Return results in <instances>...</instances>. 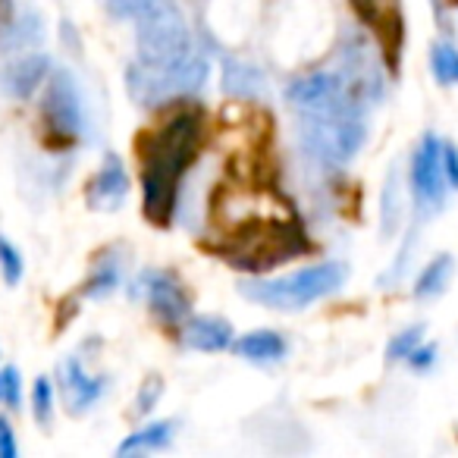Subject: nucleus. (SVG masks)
<instances>
[{"label":"nucleus","instance_id":"5","mask_svg":"<svg viewBox=\"0 0 458 458\" xmlns=\"http://www.w3.org/2000/svg\"><path fill=\"white\" fill-rule=\"evenodd\" d=\"M135 60L141 64H170L195 51L189 20L173 0H160L135 16Z\"/></svg>","mask_w":458,"mask_h":458},{"label":"nucleus","instance_id":"27","mask_svg":"<svg viewBox=\"0 0 458 458\" xmlns=\"http://www.w3.org/2000/svg\"><path fill=\"white\" fill-rule=\"evenodd\" d=\"M154 4H160V0H107V10L116 20H135V16L145 13Z\"/></svg>","mask_w":458,"mask_h":458},{"label":"nucleus","instance_id":"22","mask_svg":"<svg viewBox=\"0 0 458 458\" xmlns=\"http://www.w3.org/2000/svg\"><path fill=\"white\" fill-rule=\"evenodd\" d=\"M420 343H424V327H420V324L405 327V330H399L393 339H389V345H386V361L389 364L405 361V358L411 355V352L418 349Z\"/></svg>","mask_w":458,"mask_h":458},{"label":"nucleus","instance_id":"8","mask_svg":"<svg viewBox=\"0 0 458 458\" xmlns=\"http://www.w3.org/2000/svg\"><path fill=\"white\" fill-rule=\"evenodd\" d=\"M408 185H411V204L418 220H433L443 214L449 182L443 173V139L437 132H424L418 148L411 151Z\"/></svg>","mask_w":458,"mask_h":458},{"label":"nucleus","instance_id":"21","mask_svg":"<svg viewBox=\"0 0 458 458\" xmlns=\"http://www.w3.org/2000/svg\"><path fill=\"white\" fill-rule=\"evenodd\" d=\"M22 274H26V261H22V251L10 242L4 233H0V276L7 286H20Z\"/></svg>","mask_w":458,"mask_h":458},{"label":"nucleus","instance_id":"18","mask_svg":"<svg viewBox=\"0 0 458 458\" xmlns=\"http://www.w3.org/2000/svg\"><path fill=\"white\" fill-rule=\"evenodd\" d=\"M123 286V258H116L114 251H104L101 258L95 261L91 267L89 280L82 286V295L85 299H95V301H104Z\"/></svg>","mask_w":458,"mask_h":458},{"label":"nucleus","instance_id":"13","mask_svg":"<svg viewBox=\"0 0 458 458\" xmlns=\"http://www.w3.org/2000/svg\"><path fill=\"white\" fill-rule=\"evenodd\" d=\"M179 339L191 352H226L233 349V324L216 314H189L179 327Z\"/></svg>","mask_w":458,"mask_h":458},{"label":"nucleus","instance_id":"24","mask_svg":"<svg viewBox=\"0 0 458 458\" xmlns=\"http://www.w3.org/2000/svg\"><path fill=\"white\" fill-rule=\"evenodd\" d=\"M402 216V198H399V176L389 173L386 189H383V236H393Z\"/></svg>","mask_w":458,"mask_h":458},{"label":"nucleus","instance_id":"11","mask_svg":"<svg viewBox=\"0 0 458 458\" xmlns=\"http://www.w3.org/2000/svg\"><path fill=\"white\" fill-rule=\"evenodd\" d=\"M57 380H60V393H64L66 408H70L72 414L89 411V408L98 405V402L104 399V393H107V380H104L101 374H91L82 358H66V361L60 364Z\"/></svg>","mask_w":458,"mask_h":458},{"label":"nucleus","instance_id":"9","mask_svg":"<svg viewBox=\"0 0 458 458\" xmlns=\"http://www.w3.org/2000/svg\"><path fill=\"white\" fill-rule=\"evenodd\" d=\"M129 295L160 320L164 327H182V320L191 314V299L179 276L160 267H145L132 283H129Z\"/></svg>","mask_w":458,"mask_h":458},{"label":"nucleus","instance_id":"14","mask_svg":"<svg viewBox=\"0 0 458 458\" xmlns=\"http://www.w3.org/2000/svg\"><path fill=\"white\" fill-rule=\"evenodd\" d=\"M45 41V20L35 10H16V16L0 29V51L4 54H22L35 51Z\"/></svg>","mask_w":458,"mask_h":458},{"label":"nucleus","instance_id":"20","mask_svg":"<svg viewBox=\"0 0 458 458\" xmlns=\"http://www.w3.org/2000/svg\"><path fill=\"white\" fill-rule=\"evenodd\" d=\"M430 70L439 85H458V47L449 41H437L430 47Z\"/></svg>","mask_w":458,"mask_h":458},{"label":"nucleus","instance_id":"30","mask_svg":"<svg viewBox=\"0 0 458 458\" xmlns=\"http://www.w3.org/2000/svg\"><path fill=\"white\" fill-rule=\"evenodd\" d=\"M20 455V445H16V433L10 418L0 414V458H16Z\"/></svg>","mask_w":458,"mask_h":458},{"label":"nucleus","instance_id":"28","mask_svg":"<svg viewBox=\"0 0 458 458\" xmlns=\"http://www.w3.org/2000/svg\"><path fill=\"white\" fill-rule=\"evenodd\" d=\"M405 364L411 370H418V374H424V370H430L433 364H437V345H427V343H420L418 349L411 352V355L405 358Z\"/></svg>","mask_w":458,"mask_h":458},{"label":"nucleus","instance_id":"19","mask_svg":"<svg viewBox=\"0 0 458 458\" xmlns=\"http://www.w3.org/2000/svg\"><path fill=\"white\" fill-rule=\"evenodd\" d=\"M452 270H455V258L452 255H437L430 258V261L424 264V270L418 274V280H414L411 293L418 301H433L439 299V295L449 289V280H452Z\"/></svg>","mask_w":458,"mask_h":458},{"label":"nucleus","instance_id":"3","mask_svg":"<svg viewBox=\"0 0 458 458\" xmlns=\"http://www.w3.org/2000/svg\"><path fill=\"white\" fill-rule=\"evenodd\" d=\"M210 64L204 54L191 51L189 57L170 60V64H141L132 60L126 66V95L139 107H170V104L189 101L208 85Z\"/></svg>","mask_w":458,"mask_h":458},{"label":"nucleus","instance_id":"23","mask_svg":"<svg viewBox=\"0 0 458 458\" xmlns=\"http://www.w3.org/2000/svg\"><path fill=\"white\" fill-rule=\"evenodd\" d=\"M29 402H32V414L41 427L51 424L54 418V383L51 377H38L32 383V393H29Z\"/></svg>","mask_w":458,"mask_h":458},{"label":"nucleus","instance_id":"2","mask_svg":"<svg viewBox=\"0 0 458 458\" xmlns=\"http://www.w3.org/2000/svg\"><path fill=\"white\" fill-rule=\"evenodd\" d=\"M345 276H349V267L343 261H320L283 276H267V280H258L255 276V280H245L239 283V293L249 301H255V305L270 308V311L295 314L330 299L333 293H339Z\"/></svg>","mask_w":458,"mask_h":458},{"label":"nucleus","instance_id":"29","mask_svg":"<svg viewBox=\"0 0 458 458\" xmlns=\"http://www.w3.org/2000/svg\"><path fill=\"white\" fill-rule=\"evenodd\" d=\"M443 173L449 189L458 191V145L455 141H443Z\"/></svg>","mask_w":458,"mask_h":458},{"label":"nucleus","instance_id":"4","mask_svg":"<svg viewBox=\"0 0 458 458\" xmlns=\"http://www.w3.org/2000/svg\"><path fill=\"white\" fill-rule=\"evenodd\" d=\"M286 104L301 116H364L368 104L343 70H314L286 85Z\"/></svg>","mask_w":458,"mask_h":458},{"label":"nucleus","instance_id":"17","mask_svg":"<svg viewBox=\"0 0 458 458\" xmlns=\"http://www.w3.org/2000/svg\"><path fill=\"white\" fill-rule=\"evenodd\" d=\"M264 72L255 64H245V60L226 57L223 64V91L229 98H239V101H255L264 95Z\"/></svg>","mask_w":458,"mask_h":458},{"label":"nucleus","instance_id":"10","mask_svg":"<svg viewBox=\"0 0 458 458\" xmlns=\"http://www.w3.org/2000/svg\"><path fill=\"white\" fill-rule=\"evenodd\" d=\"M51 72H54V64L47 54H41V51L13 54L7 64L0 66V91H4L10 101H29V98H35L45 89Z\"/></svg>","mask_w":458,"mask_h":458},{"label":"nucleus","instance_id":"1","mask_svg":"<svg viewBox=\"0 0 458 458\" xmlns=\"http://www.w3.org/2000/svg\"><path fill=\"white\" fill-rule=\"evenodd\" d=\"M201 135L204 120L198 110H179L157 132H151L145 154H141V201H145V214L151 223L166 226L173 220L179 185L189 166L195 164Z\"/></svg>","mask_w":458,"mask_h":458},{"label":"nucleus","instance_id":"25","mask_svg":"<svg viewBox=\"0 0 458 458\" xmlns=\"http://www.w3.org/2000/svg\"><path fill=\"white\" fill-rule=\"evenodd\" d=\"M0 402L7 408H22V374L16 364H4L0 368Z\"/></svg>","mask_w":458,"mask_h":458},{"label":"nucleus","instance_id":"26","mask_svg":"<svg viewBox=\"0 0 458 458\" xmlns=\"http://www.w3.org/2000/svg\"><path fill=\"white\" fill-rule=\"evenodd\" d=\"M160 395H164V380L160 377H148L145 383L139 386V395H135V414H151L154 408H157Z\"/></svg>","mask_w":458,"mask_h":458},{"label":"nucleus","instance_id":"6","mask_svg":"<svg viewBox=\"0 0 458 458\" xmlns=\"http://www.w3.org/2000/svg\"><path fill=\"white\" fill-rule=\"evenodd\" d=\"M299 145L324 166H349L368 145L364 116H301Z\"/></svg>","mask_w":458,"mask_h":458},{"label":"nucleus","instance_id":"7","mask_svg":"<svg viewBox=\"0 0 458 458\" xmlns=\"http://www.w3.org/2000/svg\"><path fill=\"white\" fill-rule=\"evenodd\" d=\"M41 120H45V129L57 141L76 145V141L89 139V107H85L82 89H79L76 76L70 70L54 66L51 79L45 82V98H41Z\"/></svg>","mask_w":458,"mask_h":458},{"label":"nucleus","instance_id":"16","mask_svg":"<svg viewBox=\"0 0 458 458\" xmlns=\"http://www.w3.org/2000/svg\"><path fill=\"white\" fill-rule=\"evenodd\" d=\"M176 437V420L164 418V420H148L145 427H139L135 433H129L120 445H116V455H148V452H164L173 445Z\"/></svg>","mask_w":458,"mask_h":458},{"label":"nucleus","instance_id":"15","mask_svg":"<svg viewBox=\"0 0 458 458\" xmlns=\"http://www.w3.org/2000/svg\"><path fill=\"white\" fill-rule=\"evenodd\" d=\"M286 336L276 330H251L233 339V352L249 364H276L286 358Z\"/></svg>","mask_w":458,"mask_h":458},{"label":"nucleus","instance_id":"12","mask_svg":"<svg viewBox=\"0 0 458 458\" xmlns=\"http://www.w3.org/2000/svg\"><path fill=\"white\" fill-rule=\"evenodd\" d=\"M129 198V170L123 164L120 154H104L101 166L91 176L89 191H85V201L91 210H120Z\"/></svg>","mask_w":458,"mask_h":458}]
</instances>
